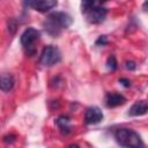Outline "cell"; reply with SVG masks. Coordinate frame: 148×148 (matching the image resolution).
Returning <instances> with one entry per match:
<instances>
[{
	"instance_id": "9a60e30c",
	"label": "cell",
	"mask_w": 148,
	"mask_h": 148,
	"mask_svg": "<svg viewBox=\"0 0 148 148\" xmlns=\"http://www.w3.org/2000/svg\"><path fill=\"white\" fill-rule=\"evenodd\" d=\"M125 67H126L127 69H130V71H133V69H135L136 65H135V62H134V61H126Z\"/></svg>"
},
{
	"instance_id": "8fae6325",
	"label": "cell",
	"mask_w": 148,
	"mask_h": 148,
	"mask_svg": "<svg viewBox=\"0 0 148 148\" xmlns=\"http://www.w3.org/2000/svg\"><path fill=\"white\" fill-rule=\"evenodd\" d=\"M57 125L59 126L60 131L64 133V134H68L69 133V118L68 117H65V116H60L57 118L56 120Z\"/></svg>"
},
{
	"instance_id": "ac0fdd59",
	"label": "cell",
	"mask_w": 148,
	"mask_h": 148,
	"mask_svg": "<svg viewBox=\"0 0 148 148\" xmlns=\"http://www.w3.org/2000/svg\"><path fill=\"white\" fill-rule=\"evenodd\" d=\"M142 9L146 10V12H148V0H145V2L142 5Z\"/></svg>"
},
{
	"instance_id": "4fadbf2b",
	"label": "cell",
	"mask_w": 148,
	"mask_h": 148,
	"mask_svg": "<svg viewBox=\"0 0 148 148\" xmlns=\"http://www.w3.org/2000/svg\"><path fill=\"white\" fill-rule=\"evenodd\" d=\"M106 68L110 71H116L117 69V60L114 56H111L106 60Z\"/></svg>"
},
{
	"instance_id": "5b68a950",
	"label": "cell",
	"mask_w": 148,
	"mask_h": 148,
	"mask_svg": "<svg viewBox=\"0 0 148 148\" xmlns=\"http://www.w3.org/2000/svg\"><path fill=\"white\" fill-rule=\"evenodd\" d=\"M86 15L90 23L97 24V23H101L102 21H104L105 16H106V8L103 6H94Z\"/></svg>"
},
{
	"instance_id": "30bf717a",
	"label": "cell",
	"mask_w": 148,
	"mask_h": 148,
	"mask_svg": "<svg viewBox=\"0 0 148 148\" xmlns=\"http://www.w3.org/2000/svg\"><path fill=\"white\" fill-rule=\"evenodd\" d=\"M14 83H15V80H14V76L12 74H8V73H5L1 75V90L7 92V91H10L14 87Z\"/></svg>"
},
{
	"instance_id": "3957f363",
	"label": "cell",
	"mask_w": 148,
	"mask_h": 148,
	"mask_svg": "<svg viewBox=\"0 0 148 148\" xmlns=\"http://www.w3.org/2000/svg\"><path fill=\"white\" fill-rule=\"evenodd\" d=\"M39 31L32 27L25 29L23 31V34L21 35V38H20V42H21V45L24 50V52L28 54V56H35L36 54V43L38 42L39 39Z\"/></svg>"
},
{
	"instance_id": "9c48e42d",
	"label": "cell",
	"mask_w": 148,
	"mask_h": 148,
	"mask_svg": "<svg viewBox=\"0 0 148 148\" xmlns=\"http://www.w3.org/2000/svg\"><path fill=\"white\" fill-rule=\"evenodd\" d=\"M148 112V102L146 101H138L135 102L128 110V116L136 117V116H142Z\"/></svg>"
},
{
	"instance_id": "e0dca14e",
	"label": "cell",
	"mask_w": 148,
	"mask_h": 148,
	"mask_svg": "<svg viewBox=\"0 0 148 148\" xmlns=\"http://www.w3.org/2000/svg\"><path fill=\"white\" fill-rule=\"evenodd\" d=\"M22 3H23V7L24 8H28L29 6H31L32 0H22Z\"/></svg>"
},
{
	"instance_id": "2e32d148",
	"label": "cell",
	"mask_w": 148,
	"mask_h": 148,
	"mask_svg": "<svg viewBox=\"0 0 148 148\" xmlns=\"http://www.w3.org/2000/svg\"><path fill=\"white\" fill-rule=\"evenodd\" d=\"M119 82L124 86V87H126V88H128L130 86H131V82H130V80L128 79H125V77H121V79H119Z\"/></svg>"
},
{
	"instance_id": "7a4b0ae2",
	"label": "cell",
	"mask_w": 148,
	"mask_h": 148,
	"mask_svg": "<svg viewBox=\"0 0 148 148\" xmlns=\"http://www.w3.org/2000/svg\"><path fill=\"white\" fill-rule=\"evenodd\" d=\"M114 139L117 141L118 145L123 146V147H141L142 140L140 138V135L130 128H118L114 132Z\"/></svg>"
},
{
	"instance_id": "6da1fadb",
	"label": "cell",
	"mask_w": 148,
	"mask_h": 148,
	"mask_svg": "<svg viewBox=\"0 0 148 148\" xmlns=\"http://www.w3.org/2000/svg\"><path fill=\"white\" fill-rule=\"evenodd\" d=\"M72 22L73 18L67 13L54 12L46 17L43 25L47 34H50L51 36H58L61 32V30L68 28L72 24Z\"/></svg>"
},
{
	"instance_id": "ba28073f",
	"label": "cell",
	"mask_w": 148,
	"mask_h": 148,
	"mask_svg": "<svg viewBox=\"0 0 148 148\" xmlns=\"http://www.w3.org/2000/svg\"><path fill=\"white\" fill-rule=\"evenodd\" d=\"M126 102V98L119 92H109L105 97V104L108 108H116L123 105Z\"/></svg>"
},
{
	"instance_id": "52a82bcc",
	"label": "cell",
	"mask_w": 148,
	"mask_h": 148,
	"mask_svg": "<svg viewBox=\"0 0 148 148\" xmlns=\"http://www.w3.org/2000/svg\"><path fill=\"white\" fill-rule=\"evenodd\" d=\"M57 0H32L31 7L40 13L49 12L50 9L54 8L57 6Z\"/></svg>"
},
{
	"instance_id": "5bb4252c",
	"label": "cell",
	"mask_w": 148,
	"mask_h": 148,
	"mask_svg": "<svg viewBox=\"0 0 148 148\" xmlns=\"http://www.w3.org/2000/svg\"><path fill=\"white\" fill-rule=\"evenodd\" d=\"M108 44V37L106 36H99L98 39L96 40V45H106Z\"/></svg>"
},
{
	"instance_id": "7c38bea8",
	"label": "cell",
	"mask_w": 148,
	"mask_h": 148,
	"mask_svg": "<svg viewBox=\"0 0 148 148\" xmlns=\"http://www.w3.org/2000/svg\"><path fill=\"white\" fill-rule=\"evenodd\" d=\"M95 5V0H81V10L83 14H87Z\"/></svg>"
},
{
	"instance_id": "8992f818",
	"label": "cell",
	"mask_w": 148,
	"mask_h": 148,
	"mask_svg": "<svg viewBox=\"0 0 148 148\" xmlns=\"http://www.w3.org/2000/svg\"><path fill=\"white\" fill-rule=\"evenodd\" d=\"M103 119V112L98 106H90L84 112V120L88 125L98 124Z\"/></svg>"
},
{
	"instance_id": "277c9868",
	"label": "cell",
	"mask_w": 148,
	"mask_h": 148,
	"mask_svg": "<svg viewBox=\"0 0 148 148\" xmlns=\"http://www.w3.org/2000/svg\"><path fill=\"white\" fill-rule=\"evenodd\" d=\"M61 60V54L58 47L53 45H47L43 49L40 57H39V62L43 66H53L58 64Z\"/></svg>"
}]
</instances>
